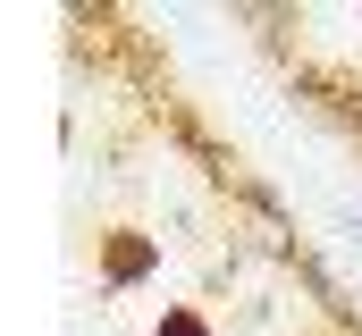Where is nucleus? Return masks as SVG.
<instances>
[{
	"instance_id": "obj_1",
	"label": "nucleus",
	"mask_w": 362,
	"mask_h": 336,
	"mask_svg": "<svg viewBox=\"0 0 362 336\" xmlns=\"http://www.w3.org/2000/svg\"><path fill=\"white\" fill-rule=\"evenodd\" d=\"M346 236H354V244H362V210H346Z\"/></svg>"
}]
</instances>
